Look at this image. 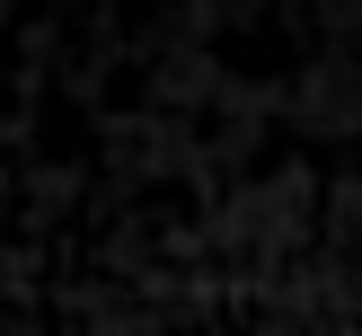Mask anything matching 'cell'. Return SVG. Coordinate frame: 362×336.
Listing matches in <instances>:
<instances>
[]
</instances>
